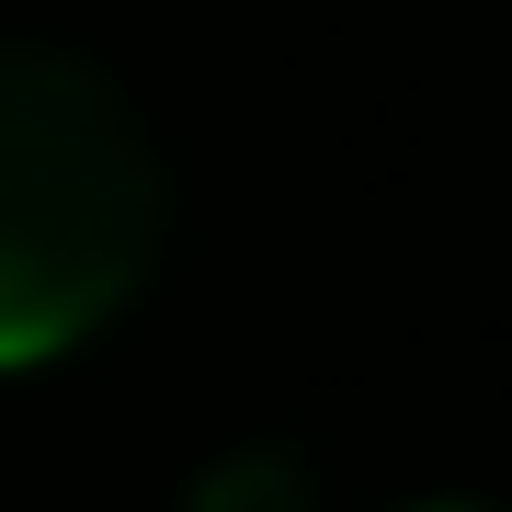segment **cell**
Here are the masks:
<instances>
[{
  "mask_svg": "<svg viewBox=\"0 0 512 512\" xmlns=\"http://www.w3.org/2000/svg\"><path fill=\"white\" fill-rule=\"evenodd\" d=\"M183 512H319V501H308V467L285 444H239L183 490Z\"/></svg>",
  "mask_w": 512,
  "mask_h": 512,
  "instance_id": "obj_2",
  "label": "cell"
},
{
  "mask_svg": "<svg viewBox=\"0 0 512 512\" xmlns=\"http://www.w3.org/2000/svg\"><path fill=\"white\" fill-rule=\"evenodd\" d=\"M160 262V148L92 57L0 46V376L57 365Z\"/></svg>",
  "mask_w": 512,
  "mask_h": 512,
  "instance_id": "obj_1",
  "label": "cell"
},
{
  "mask_svg": "<svg viewBox=\"0 0 512 512\" xmlns=\"http://www.w3.org/2000/svg\"><path fill=\"white\" fill-rule=\"evenodd\" d=\"M433 512H467V501H433Z\"/></svg>",
  "mask_w": 512,
  "mask_h": 512,
  "instance_id": "obj_3",
  "label": "cell"
}]
</instances>
